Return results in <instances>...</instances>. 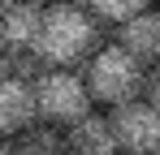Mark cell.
Returning a JSON list of instances; mask_svg holds the SVG:
<instances>
[{
	"mask_svg": "<svg viewBox=\"0 0 160 155\" xmlns=\"http://www.w3.org/2000/svg\"><path fill=\"white\" fill-rule=\"evenodd\" d=\"M95 39H100V17L91 13V4L82 9L74 0H56V4H43L35 56L43 65H78L95 52Z\"/></svg>",
	"mask_w": 160,
	"mask_h": 155,
	"instance_id": "1",
	"label": "cell"
},
{
	"mask_svg": "<svg viewBox=\"0 0 160 155\" xmlns=\"http://www.w3.org/2000/svg\"><path fill=\"white\" fill-rule=\"evenodd\" d=\"M82 78H87L91 99L108 103V108H117V103L143 95V60H138L134 52H126L121 43L95 48L91 56H87V73Z\"/></svg>",
	"mask_w": 160,
	"mask_h": 155,
	"instance_id": "2",
	"label": "cell"
},
{
	"mask_svg": "<svg viewBox=\"0 0 160 155\" xmlns=\"http://www.w3.org/2000/svg\"><path fill=\"white\" fill-rule=\"evenodd\" d=\"M35 108H39L43 121H56V125L78 121L91 108L87 78L69 73V65H48L43 73H35Z\"/></svg>",
	"mask_w": 160,
	"mask_h": 155,
	"instance_id": "3",
	"label": "cell"
},
{
	"mask_svg": "<svg viewBox=\"0 0 160 155\" xmlns=\"http://www.w3.org/2000/svg\"><path fill=\"white\" fill-rule=\"evenodd\" d=\"M112 134H117V147L130 155L160 151V108H152L147 99L117 103L112 108Z\"/></svg>",
	"mask_w": 160,
	"mask_h": 155,
	"instance_id": "4",
	"label": "cell"
},
{
	"mask_svg": "<svg viewBox=\"0 0 160 155\" xmlns=\"http://www.w3.org/2000/svg\"><path fill=\"white\" fill-rule=\"evenodd\" d=\"M35 116H39V108H35V78L0 69V129L13 138Z\"/></svg>",
	"mask_w": 160,
	"mask_h": 155,
	"instance_id": "5",
	"label": "cell"
},
{
	"mask_svg": "<svg viewBox=\"0 0 160 155\" xmlns=\"http://www.w3.org/2000/svg\"><path fill=\"white\" fill-rule=\"evenodd\" d=\"M43 26V0H0V43L4 48H35Z\"/></svg>",
	"mask_w": 160,
	"mask_h": 155,
	"instance_id": "6",
	"label": "cell"
},
{
	"mask_svg": "<svg viewBox=\"0 0 160 155\" xmlns=\"http://www.w3.org/2000/svg\"><path fill=\"white\" fill-rule=\"evenodd\" d=\"M65 151H78V155H108V151H117L112 116H100V112L87 108L78 121L65 125Z\"/></svg>",
	"mask_w": 160,
	"mask_h": 155,
	"instance_id": "7",
	"label": "cell"
},
{
	"mask_svg": "<svg viewBox=\"0 0 160 155\" xmlns=\"http://www.w3.org/2000/svg\"><path fill=\"white\" fill-rule=\"evenodd\" d=\"M117 43L126 52H134L143 65H156L160 60V9H138L134 17H126V22L117 26Z\"/></svg>",
	"mask_w": 160,
	"mask_h": 155,
	"instance_id": "8",
	"label": "cell"
},
{
	"mask_svg": "<svg viewBox=\"0 0 160 155\" xmlns=\"http://www.w3.org/2000/svg\"><path fill=\"white\" fill-rule=\"evenodd\" d=\"M9 147H13V151H26V155H52V151H65V125L35 116L30 125H22L13 138H9Z\"/></svg>",
	"mask_w": 160,
	"mask_h": 155,
	"instance_id": "9",
	"label": "cell"
},
{
	"mask_svg": "<svg viewBox=\"0 0 160 155\" xmlns=\"http://www.w3.org/2000/svg\"><path fill=\"white\" fill-rule=\"evenodd\" d=\"M91 4V13L100 17V22H112V26H121L126 17H134L138 9H147L152 0H87Z\"/></svg>",
	"mask_w": 160,
	"mask_h": 155,
	"instance_id": "10",
	"label": "cell"
},
{
	"mask_svg": "<svg viewBox=\"0 0 160 155\" xmlns=\"http://www.w3.org/2000/svg\"><path fill=\"white\" fill-rule=\"evenodd\" d=\"M143 99L152 103V108H160V60L152 73H143Z\"/></svg>",
	"mask_w": 160,
	"mask_h": 155,
	"instance_id": "11",
	"label": "cell"
},
{
	"mask_svg": "<svg viewBox=\"0 0 160 155\" xmlns=\"http://www.w3.org/2000/svg\"><path fill=\"white\" fill-rule=\"evenodd\" d=\"M0 151H9V134L4 129H0Z\"/></svg>",
	"mask_w": 160,
	"mask_h": 155,
	"instance_id": "12",
	"label": "cell"
},
{
	"mask_svg": "<svg viewBox=\"0 0 160 155\" xmlns=\"http://www.w3.org/2000/svg\"><path fill=\"white\" fill-rule=\"evenodd\" d=\"M43 4H48V0H43Z\"/></svg>",
	"mask_w": 160,
	"mask_h": 155,
	"instance_id": "13",
	"label": "cell"
},
{
	"mask_svg": "<svg viewBox=\"0 0 160 155\" xmlns=\"http://www.w3.org/2000/svg\"><path fill=\"white\" fill-rule=\"evenodd\" d=\"M0 48H4V43H0Z\"/></svg>",
	"mask_w": 160,
	"mask_h": 155,
	"instance_id": "14",
	"label": "cell"
}]
</instances>
